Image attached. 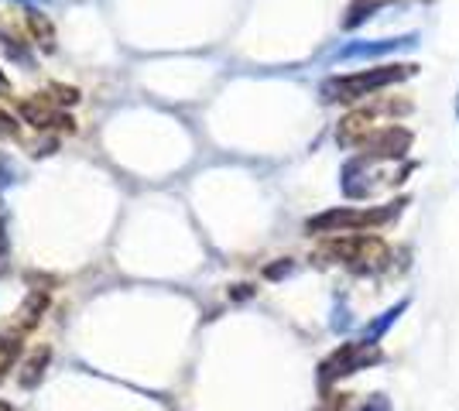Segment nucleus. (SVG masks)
<instances>
[{
  "label": "nucleus",
  "mask_w": 459,
  "mask_h": 411,
  "mask_svg": "<svg viewBox=\"0 0 459 411\" xmlns=\"http://www.w3.org/2000/svg\"><path fill=\"white\" fill-rule=\"evenodd\" d=\"M411 76L408 65H384V69H370V73H360V76H340V79H329L323 86L325 99H360L381 86H391L398 79Z\"/></svg>",
  "instance_id": "obj_1"
},
{
  "label": "nucleus",
  "mask_w": 459,
  "mask_h": 411,
  "mask_svg": "<svg viewBox=\"0 0 459 411\" xmlns=\"http://www.w3.org/2000/svg\"><path fill=\"white\" fill-rule=\"evenodd\" d=\"M377 360H381V353H377L374 343H364V339H360V343H343L333 356H325V364L319 367V381H323V384H333V381H340L346 373L364 371V367L377 364Z\"/></svg>",
  "instance_id": "obj_2"
},
{
  "label": "nucleus",
  "mask_w": 459,
  "mask_h": 411,
  "mask_svg": "<svg viewBox=\"0 0 459 411\" xmlns=\"http://www.w3.org/2000/svg\"><path fill=\"white\" fill-rule=\"evenodd\" d=\"M325 254H333L336 261H343L357 271H374L384 261V244L370 240V236H357V240H333L325 247Z\"/></svg>",
  "instance_id": "obj_3"
},
{
  "label": "nucleus",
  "mask_w": 459,
  "mask_h": 411,
  "mask_svg": "<svg viewBox=\"0 0 459 411\" xmlns=\"http://www.w3.org/2000/svg\"><path fill=\"white\" fill-rule=\"evenodd\" d=\"M394 210H333V213H323L316 219H308V230H323V234H336V230H364V227H374V223H384L391 219Z\"/></svg>",
  "instance_id": "obj_4"
},
{
  "label": "nucleus",
  "mask_w": 459,
  "mask_h": 411,
  "mask_svg": "<svg viewBox=\"0 0 459 411\" xmlns=\"http://www.w3.org/2000/svg\"><path fill=\"white\" fill-rule=\"evenodd\" d=\"M419 35H404V39H384V41H357V45H343L336 52V59H377V56H391L402 48H415Z\"/></svg>",
  "instance_id": "obj_5"
},
{
  "label": "nucleus",
  "mask_w": 459,
  "mask_h": 411,
  "mask_svg": "<svg viewBox=\"0 0 459 411\" xmlns=\"http://www.w3.org/2000/svg\"><path fill=\"white\" fill-rule=\"evenodd\" d=\"M408 144H411V137H408V131H402V127H387V131H381V134H377L374 141H370V155L402 158Z\"/></svg>",
  "instance_id": "obj_6"
},
{
  "label": "nucleus",
  "mask_w": 459,
  "mask_h": 411,
  "mask_svg": "<svg viewBox=\"0 0 459 411\" xmlns=\"http://www.w3.org/2000/svg\"><path fill=\"white\" fill-rule=\"evenodd\" d=\"M404 309H408V302H398V305H391V309H387L381 319H374V322H370V326L364 330V343H377V339H381V336L387 333L391 326H394V319H398Z\"/></svg>",
  "instance_id": "obj_7"
},
{
  "label": "nucleus",
  "mask_w": 459,
  "mask_h": 411,
  "mask_svg": "<svg viewBox=\"0 0 459 411\" xmlns=\"http://www.w3.org/2000/svg\"><path fill=\"white\" fill-rule=\"evenodd\" d=\"M41 309H45V295H31V298H28V302H24V305H21L18 309V319H14V330H31V326H35V322H39V315H41Z\"/></svg>",
  "instance_id": "obj_8"
},
{
  "label": "nucleus",
  "mask_w": 459,
  "mask_h": 411,
  "mask_svg": "<svg viewBox=\"0 0 459 411\" xmlns=\"http://www.w3.org/2000/svg\"><path fill=\"white\" fill-rule=\"evenodd\" d=\"M14 353H18V343H11V339H0V377L11 371V360H14Z\"/></svg>",
  "instance_id": "obj_9"
},
{
  "label": "nucleus",
  "mask_w": 459,
  "mask_h": 411,
  "mask_svg": "<svg viewBox=\"0 0 459 411\" xmlns=\"http://www.w3.org/2000/svg\"><path fill=\"white\" fill-rule=\"evenodd\" d=\"M45 356H48V353H41V356H35V360L28 364V373L21 377L24 384H31V381H35V377H39V373H41V367H45Z\"/></svg>",
  "instance_id": "obj_10"
},
{
  "label": "nucleus",
  "mask_w": 459,
  "mask_h": 411,
  "mask_svg": "<svg viewBox=\"0 0 459 411\" xmlns=\"http://www.w3.org/2000/svg\"><path fill=\"white\" fill-rule=\"evenodd\" d=\"M360 411H394V408H391V401H387L384 394H374V398H370V401H367Z\"/></svg>",
  "instance_id": "obj_11"
},
{
  "label": "nucleus",
  "mask_w": 459,
  "mask_h": 411,
  "mask_svg": "<svg viewBox=\"0 0 459 411\" xmlns=\"http://www.w3.org/2000/svg\"><path fill=\"white\" fill-rule=\"evenodd\" d=\"M323 411H343V401H340V405H325Z\"/></svg>",
  "instance_id": "obj_12"
},
{
  "label": "nucleus",
  "mask_w": 459,
  "mask_h": 411,
  "mask_svg": "<svg viewBox=\"0 0 459 411\" xmlns=\"http://www.w3.org/2000/svg\"><path fill=\"white\" fill-rule=\"evenodd\" d=\"M456 117H459V97H456Z\"/></svg>",
  "instance_id": "obj_13"
},
{
  "label": "nucleus",
  "mask_w": 459,
  "mask_h": 411,
  "mask_svg": "<svg viewBox=\"0 0 459 411\" xmlns=\"http://www.w3.org/2000/svg\"><path fill=\"white\" fill-rule=\"evenodd\" d=\"M0 411H11V408H7V405H0Z\"/></svg>",
  "instance_id": "obj_14"
}]
</instances>
